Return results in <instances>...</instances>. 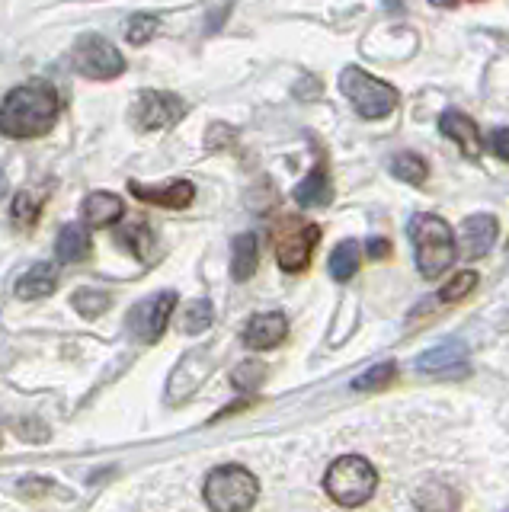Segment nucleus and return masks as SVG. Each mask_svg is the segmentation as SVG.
<instances>
[{
    "instance_id": "nucleus-5",
    "label": "nucleus",
    "mask_w": 509,
    "mask_h": 512,
    "mask_svg": "<svg viewBox=\"0 0 509 512\" xmlns=\"http://www.w3.org/2000/svg\"><path fill=\"white\" fill-rule=\"evenodd\" d=\"M340 90L362 119H385L397 109V100H401V93L391 84L365 74L362 68H346L340 74Z\"/></svg>"
},
{
    "instance_id": "nucleus-10",
    "label": "nucleus",
    "mask_w": 509,
    "mask_h": 512,
    "mask_svg": "<svg viewBox=\"0 0 509 512\" xmlns=\"http://www.w3.org/2000/svg\"><path fill=\"white\" fill-rule=\"evenodd\" d=\"M468 352L461 343H442L436 349L423 352V356L417 359V368L423 375H433V378H461L468 375Z\"/></svg>"
},
{
    "instance_id": "nucleus-18",
    "label": "nucleus",
    "mask_w": 509,
    "mask_h": 512,
    "mask_svg": "<svg viewBox=\"0 0 509 512\" xmlns=\"http://www.w3.org/2000/svg\"><path fill=\"white\" fill-rule=\"evenodd\" d=\"M90 253H93V237L87 234L84 224H68V228H61V234L55 240L58 263H84Z\"/></svg>"
},
{
    "instance_id": "nucleus-26",
    "label": "nucleus",
    "mask_w": 509,
    "mask_h": 512,
    "mask_svg": "<svg viewBox=\"0 0 509 512\" xmlns=\"http://www.w3.org/2000/svg\"><path fill=\"white\" fill-rule=\"evenodd\" d=\"M39 212H42V202L33 196V192H17V199H13V208H10V218L20 224V228H33L39 221Z\"/></svg>"
},
{
    "instance_id": "nucleus-4",
    "label": "nucleus",
    "mask_w": 509,
    "mask_h": 512,
    "mask_svg": "<svg viewBox=\"0 0 509 512\" xmlns=\"http://www.w3.org/2000/svg\"><path fill=\"white\" fill-rule=\"evenodd\" d=\"M260 484L241 464H221L205 477V503L215 512H244L257 503Z\"/></svg>"
},
{
    "instance_id": "nucleus-21",
    "label": "nucleus",
    "mask_w": 509,
    "mask_h": 512,
    "mask_svg": "<svg viewBox=\"0 0 509 512\" xmlns=\"http://www.w3.org/2000/svg\"><path fill=\"white\" fill-rule=\"evenodd\" d=\"M391 173H394L401 183L420 186V183H426L429 167H426V160H423L420 154H410V151H404V154H397V157L391 160Z\"/></svg>"
},
{
    "instance_id": "nucleus-27",
    "label": "nucleus",
    "mask_w": 509,
    "mask_h": 512,
    "mask_svg": "<svg viewBox=\"0 0 509 512\" xmlns=\"http://www.w3.org/2000/svg\"><path fill=\"white\" fill-rule=\"evenodd\" d=\"M474 285H477V272L465 269V272H458V276L449 282V285H442V292H439V301L445 304H455L461 298H468L474 292Z\"/></svg>"
},
{
    "instance_id": "nucleus-29",
    "label": "nucleus",
    "mask_w": 509,
    "mask_h": 512,
    "mask_svg": "<svg viewBox=\"0 0 509 512\" xmlns=\"http://www.w3.org/2000/svg\"><path fill=\"white\" fill-rule=\"evenodd\" d=\"M122 244H125V247H132L135 256H145V253H148V244H151L148 228H141V224H132V228L122 234Z\"/></svg>"
},
{
    "instance_id": "nucleus-30",
    "label": "nucleus",
    "mask_w": 509,
    "mask_h": 512,
    "mask_svg": "<svg viewBox=\"0 0 509 512\" xmlns=\"http://www.w3.org/2000/svg\"><path fill=\"white\" fill-rule=\"evenodd\" d=\"M487 144H490V151L497 154L500 160H509V128H506V125L493 128L490 138H487Z\"/></svg>"
},
{
    "instance_id": "nucleus-2",
    "label": "nucleus",
    "mask_w": 509,
    "mask_h": 512,
    "mask_svg": "<svg viewBox=\"0 0 509 512\" xmlns=\"http://www.w3.org/2000/svg\"><path fill=\"white\" fill-rule=\"evenodd\" d=\"M410 240L417 253L420 276L436 282L442 272L455 263V234L439 215H413L410 218Z\"/></svg>"
},
{
    "instance_id": "nucleus-22",
    "label": "nucleus",
    "mask_w": 509,
    "mask_h": 512,
    "mask_svg": "<svg viewBox=\"0 0 509 512\" xmlns=\"http://www.w3.org/2000/svg\"><path fill=\"white\" fill-rule=\"evenodd\" d=\"M212 320H215V308H212V301L209 298H199L193 301L189 308L183 311V333L186 336H199L212 327Z\"/></svg>"
},
{
    "instance_id": "nucleus-31",
    "label": "nucleus",
    "mask_w": 509,
    "mask_h": 512,
    "mask_svg": "<svg viewBox=\"0 0 509 512\" xmlns=\"http://www.w3.org/2000/svg\"><path fill=\"white\" fill-rule=\"evenodd\" d=\"M369 256H372V260H385V256H391V244L385 237H372L369 240Z\"/></svg>"
},
{
    "instance_id": "nucleus-11",
    "label": "nucleus",
    "mask_w": 509,
    "mask_h": 512,
    "mask_svg": "<svg viewBox=\"0 0 509 512\" xmlns=\"http://www.w3.org/2000/svg\"><path fill=\"white\" fill-rule=\"evenodd\" d=\"M439 132H442L445 138H449V141H455L458 148H461V154L471 157V160H477V157L484 154V138H481V132H477L474 119L465 116V112H458V109L442 112Z\"/></svg>"
},
{
    "instance_id": "nucleus-6",
    "label": "nucleus",
    "mask_w": 509,
    "mask_h": 512,
    "mask_svg": "<svg viewBox=\"0 0 509 512\" xmlns=\"http://www.w3.org/2000/svg\"><path fill=\"white\" fill-rule=\"evenodd\" d=\"M321 240V228L311 221H298V218H282L273 228V250H276V263L285 272H301L308 266L311 253Z\"/></svg>"
},
{
    "instance_id": "nucleus-32",
    "label": "nucleus",
    "mask_w": 509,
    "mask_h": 512,
    "mask_svg": "<svg viewBox=\"0 0 509 512\" xmlns=\"http://www.w3.org/2000/svg\"><path fill=\"white\" fill-rule=\"evenodd\" d=\"M429 4H436V7H455L458 0H429Z\"/></svg>"
},
{
    "instance_id": "nucleus-28",
    "label": "nucleus",
    "mask_w": 509,
    "mask_h": 512,
    "mask_svg": "<svg viewBox=\"0 0 509 512\" xmlns=\"http://www.w3.org/2000/svg\"><path fill=\"white\" fill-rule=\"evenodd\" d=\"M157 32V16H145L138 13L129 20V29H125V39H129L132 45H145L148 39H154Z\"/></svg>"
},
{
    "instance_id": "nucleus-8",
    "label": "nucleus",
    "mask_w": 509,
    "mask_h": 512,
    "mask_svg": "<svg viewBox=\"0 0 509 512\" xmlns=\"http://www.w3.org/2000/svg\"><path fill=\"white\" fill-rule=\"evenodd\" d=\"M186 116V103L177 93L164 90H148L138 96V103L132 109V122L141 132H161V128H173Z\"/></svg>"
},
{
    "instance_id": "nucleus-17",
    "label": "nucleus",
    "mask_w": 509,
    "mask_h": 512,
    "mask_svg": "<svg viewBox=\"0 0 509 512\" xmlns=\"http://www.w3.org/2000/svg\"><path fill=\"white\" fill-rule=\"evenodd\" d=\"M122 215H125V205L113 192H90L84 199V218L90 228H113Z\"/></svg>"
},
{
    "instance_id": "nucleus-15",
    "label": "nucleus",
    "mask_w": 509,
    "mask_h": 512,
    "mask_svg": "<svg viewBox=\"0 0 509 512\" xmlns=\"http://www.w3.org/2000/svg\"><path fill=\"white\" fill-rule=\"evenodd\" d=\"M58 276H61V266L45 260V263H36L29 272L17 279L13 285V292H17L20 301H36V298H49L55 288H58Z\"/></svg>"
},
{
    "instance_id": "nucleus-20",
    "label": "nucleus",
    "mask_w": 509,
    "mask_h": 512,
    "mask_svg": "<svg viewBox=\"0 0 509 512\" xmlns=\"http://www.w3.org/2000/svg\"><path fill=\"white\" fill-rule=\"evenodd\" d=\"M359 263H362V247L356 244V240H343V244L333 247L327 269L337 282H349L359 272Z\"/></svg>"
},
{
    "instance_id": "nucleus-24",
    "label": "nucleus",
    "mask_w": 509,
    "mask_h": 512,
    "mask_svg": "<svg viewBox=\"0 0 509 512\" xmlns=\"http://www.w3.org/2000/svg\"><path fill=\"white\" fill-rule=\"evenodd\" d=\"M266 375H269V368L263 362L247 359V362H241L231 372V384H234L237 391H253V388H260V384L266 381Z\"/></svg>"
},
{
    "instance_id": "nucleus-14",
    "label": "nucleus",
    "mask_w": 509,
    "mask_h": 512,
    "mask_svg": "<svg viewBox=\"0 0 509 512\" xmlns=\"http://www.w3.org/2000/svg\"><path fill=\"white\" fill-rule=\"evenodd\" d=\"M285 336H289V320H285V314L279 311H266V314H253L250 317V324L244 330V343L250 349H273L279 346Z\"/></svg>"
},
{
    "instance_id": "nucleus-12",
    "label": "nucleus",
    "mask_w": 509,
    "mask_h": 512,
    "mask_svg": "<svg viewBox=\"0 0 509 512\" xmlns=\"http://www.w3.org/2000/svg\"><path fill=\"white\" fill-rule=\"evenodd\" d=\"M129 192L141 202H151V205H161V208H189V202L196 199V186L189 180H170L164 186H141L138 180L129 183Z\"/></svg>"
},
{
    "instance_id": "nucleus-1",
    "label": "nucleus",
    "mask_w": 509,
    "mask_h": 512,
    "mask_svg": "<svg viewBox=\"0 0 509 512\" xmlns=\"http://www.w3.org/2000/svg\"><path fill=\"white\" fill-rule=\"evenodd\" d=\"M58 93L45 80H33L10 90L0 103V132L7 138H39L52 132L58 122Z\"/></svg>"
},
{
    "instance_id": "nucleus-25",
    "label": "nucleus",
    "mask_w": 509,
    "mask_h": 512,
    "mask_svg": "<svg viewBox=\"0 0 509 512\" xmlns=\"http://www.w3.org/2000/svg\"><path fill=\"white\" fill-rule=\"evenodd\" d=\"M109 298L106 292H100V288H81V292L74 295V311H81L87 320L100 317L103 311H109Z\"/></svg>"
},
{
    "instance_id": "nucleus-16",
    "label": "nucleus",
    "mask_w": 509,
    "mask_h": 512,
    "mask_svg": "<svg viewBox=\"0 0 509 512\" xmlns=\"http://www.w3.org/2000/svg\"><path fill=\"white\" fill-rule=\"evenodd\" d=\"M295 202L301 208H327L333 202V183H330L327 164H317L305 180L295 186Z\"/></svg>"
},
{
    "instance_id": "nucleus-7",
    "label": "nucleus",
    "mask_w": 509,
    "mask_h": 512,
    "mask_svg": "<svg viewBox=\"0 0 509 512\" xmlns=\"http://www.w3.org/2000/svg\"><path fill=\"white\" fill-rule=\"evenodd\" d=\"M71 64L87 80H113L125 71V58L119 55V48L103 36H90V32L74 42Z\"/></svg>"
},
{
    "instance_id": "nucleus-23",
    "label": "nucleus",
    "mask_w": 509,
    "mask_h": 512,
    "mask_svg": "<svg viewBox=\"0 0 509 512\" xmlns=\"http://www.w3.org/2000/svg\"><path fill=\"white\" fill-rule=\"evenodd\" d=\"M394 378H397V365L394 362H378V365L369 368V372H362L353 381V388L356 391H381V388H388Z\"/></svg>"
},
{
    "instance_id": "nucleus-33",
    "label": "nucleus",
    "mask_w": 509,
    "mask_h": 512,
    "mask_svg": "<svg viewBox=\"0 0 509 512\" xmlns=\"http://www.w3.org/2000/svg\"><path fill=\"white\" fill-rule=\"evenodd\" d=\"M4 192H7V176L0 173V196H4Z\"/></svg>"
},
{
    "instance_id": "nucleus-3",
    "label": "nucleus",
    "mask_w": 509,
    "mask_h": 512,
    "mask_svg": "<svg viewBox=\"0 0 509 512\" xmlns=\"http://www.w3.org/2000/svg\"><path fill=\"white\" fill-rule=\"evenodd\" d=\"M378 487V471L369 461L359 455H343L327 468L324 474V490L337 506H362L372 500V493Z\"/></svg>"
},
{
    "instance_id": "nucleus-34",
    "label": "nucleus",
    "mask_w": 509,
    "mask_h": 512,
    "mask_svg": "<svg viewBox=\"0 0 509 512\" xmlns=\"http://www.w3.org/2000/svg\"><path fill=\"white\" fill-rule=\"evenodd\" d=\"M506 250H509V244H506Z\"/></svg>"
},
{
    "instance_id": "nucleus-19",
    "label": "nucleus",
    "mask_w": 509,
    "mask_h": 512,
    "mask_svg": "<svg viewBox=\"0 0 509 512\" xmlns=\"http://www.w3.org/2000/svg\"><path fill=\"white\" fill-rule=\"evenodd\" d=\"M257 260H260L257 237H253V234H237L234 244H231V276L237 282H247L253 272H257Z\"/></svg>"
},
{
    "instance_id": "nucleus-13",
    "label": "nucleus",
    "mask_w": 509,
    "mask_h": 512,
    "mask_svg": "<svg viewBox=\"0 0 509 512\" xmlns=\"http://www.w3.org/2000/svg\"><path fill=\"white\" fill-rule=\"evenodd\" d=\"M497 218L493 215H471L465 218V224H461V253L468 256V260H481V256H487L493 250V244H497Z\"/></svg>"
},
{
    "instance_id": "nucleus-9",
    "label": "nucleus",
    "mask_w": 509,
    "mask_h": 512,
    "mask_svg": "<svg viewBox=\"0 0 509 512\" xmlns=\"http://www.w3.org/2000/svg\"><path fill=\"white\" fill-rule=\"evenodd\" d=\"M173 308H177V292H157L145 301H138L129 314V330L141 343H157L167 333Z\"/></svg>"
}]
</instances>
